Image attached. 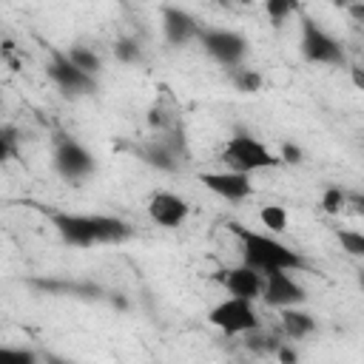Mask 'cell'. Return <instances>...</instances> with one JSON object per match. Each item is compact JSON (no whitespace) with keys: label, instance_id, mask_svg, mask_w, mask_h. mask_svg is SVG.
<instances>
[{"label":"cell","instance_id":"obj_1","mask_svg":"<svg viewBox=\"0 0 364 364\" xmlns=\"http://www.w3.org/2000/svg\"><path fill=\"white\" fill-rule=\"evenodd\" d=\"M233 233L239 236L242 242V264L267 276V273H276V270H299L304 267V259L290 250L287 245H282L279 239L267 236V233H256V230H247L245 225H230Z\"/></svg>","mask_w":364,"mask_h":364},{"label":"cell","instance_id":"obj_2","mask_svg":"<svg viewBox=\"0 0 364 364\" xmlns=\"http://www.w3.org/2000/svg\"><path fill=\"white\" fill-rule=\"evenodd\" d=\"M222 159L230 165V171L247 173V176H250L253 171H264V168L282 165L279 156H276L264 142H259L256 136H250V134H245V131H239V134H233V136L228 139V145H225V151H222Z\"/></svg>","mask_w":364,"mask_h":364},{"label":"cell","instance_id":"obj_3","mask_svg":"<svg viewBox=\"0 0 364 364\" xmlns=\"http://www.w3.org/2000/svg\"><path fill=\"white\" fill-rule=\"evenodd\" d=\"M208 321L216 330H222L225 336H247V333L259 330V313H256L253 301L233 299V296L213 304L208 310Z\"/></svg>","mask_w":364,"mask_h":364},{"label":"cell","instance_id":"obj_4","mask_svg":"<svg viewBox=\"0 0 364 364\" xmlns=\"http://www.w3.org/2000/svg\"><path fill=\"white\" fill-rule=\"evenodd\" d=\"M301 54L310 63L321 65H341L344 63V48L336 37H330L316 20L301 17Z\"/></svg>","mask_w":364,"mask_h":364},{"label":"cell","instance_id":"obj_5","mask_svg":"<svg viewBox=\"0 0 364 364\" xmlns=\"http://www.w3.org/2000/svg\"><path fill=\"white\" fill-rule=\"evenodd\" d=\"M199 40L205 51L228 68H236L247 54V40L230 28H199Z\"/></svg>","mask_w":364,"mask_h":364},{"label":"cell","instance_id":"obj_6","mask_svg":"<svg viewBox=\"0 0 364 364\" xmlns=\"http://www.w3.org/2000/svg\"><path fill=\"white\" fill-rule=\"evenodd\" d=\"M262 299L270 304V307H279V310H287V307H299L307 301V290L287 273V270H276V273H267L264 282H262Z\"/></svg>","mask_w":364,"mask_h":364},{"label":"cell","instance_id":"obj_7","mask_svg":"<svg viewBox=\"0 0 364 364\" xmlns=\"http://www.w3.org/2000/svg\"><path fill=\"white\" fill-rule=\"evenodd\" d=\"M48 77L57 82V88H60L65 97H85V94H94V91H97L94 77H88V74H82L80 68H74L65 54H54V57H51V63H48Z\"/></svg>","mask_w":364,"mask_h":364},{"label":"cell","instance_id":"obj_8","mask_svg":"<svg viewBox=\"0 0 364 364\" xmlns=\"http://www.w3.org/2000/svg\"><path fill=\"white\" fill-rule=\"evenodd\" d=\"M54 168L63 179L68 182H80L94 171V156L74 139H63L54 151Z\"/></svg>","mask_w":364,"mask_h":364},{"label":"cell","instance_id":"obj_9","mask_svg":"<svg viewBox=\"0 0 364 364\" xmlns=\"http://www.w3.org/2000/svg\"><path fill=\"white\" fill-rule=\"evenodd\" d=\"M51 222L63 242L74 247H91L97 245V225L94 213H51Z\"/></svg>","mask_w":364,"mask_h":364},{"label":"cell","instance_id":"obj_10","mask_svg":"<svg viewBox=\"0 0 364 364\" xmlns=\"http://www.w3.org/2000/svg\"><path fill=\"white\" fill-rule=\"evenodd\" d=\"M199 182L210 193H216V196H222L228 202H242V199H247L253 193L250 176L247 173H236V171H210V173H202Z\"/></svg>","mask_w":364,"mask_h":364},{"label":"cell","instance_id":"obj_11","mask_svg":"<svg viewBox=\"0 0 364 364\" xmlns=\"http://www.w3.org/2000/svg\"><path fill=\"white\" fill-rule=\"evenodd\" d=\"M148 216L159 228H179L188 219V202L171 191H159L148 202Z\"/></svg>","mask_w":364,"mask_h":364},{"label":"cell","instance_id":"obj_12","mask_svg":"<svg viewBox=\"0 0 364 364\" xmlns=\"http://www.w3.org/2000/svg\"><path fill=\"white\" fill-rule=\"evenodd\" d=\"M219 282H222V287H225L233 299L253 301V299L262 296V282H264V276L256 273V270H250V267H245V264H239V267L222 270V273H219Z\"/></svg>","mask_w":364,"mask_h":364},{"label":"cell","instance_id":"obj_13","mask_svg":"<svg viewBox=\"0 0 364 364\" xmlns=\"http://www.w3.org/2000/svg\"><path fill=\"white\" fill-rule=\"evenodd\" d=\"M162 31L171 46H185L191 37L199 34V23L193 20L191 11H185L179 6H165L162 9Z\"/></svg>","mask_w":364,"mask_h":364},{"label":"cell","instance_id":"obj_14","mask_svg":"<svg viewBox=\"0 0 364 364\" xmlns=\"http://www.w3.org/2000/svg\"><path fill=\"white\" fill-rule=\"evenodd\" d=\"M139 159H142L145 165H151V168H156V171H168V173L179 168V156H176L162 139H154V142L142 145V148H139Z\"/></svg>","mask_w":364,"mask_h":364},{"label":"cell","instance_id":"obj_15","mask_svg":"<svg viewBox=\"0 0 364 364\" xmlns=\"http://www.w3.org/2000/svg\"><path fill=\"white\" fill-rule=\"evenodd\" d=\"M94 225H97V245H119L131 236L128 222L117 219V216H105V213H94Z\"/></svg>","mask_w":364,"mask_h":364},{"label":"cell","instance_id":"obj_16","mask_svg":"<svg viewBox=\"0 0 364 364\" xmlns=\"http://www.w3.org/2000/svg\"><path fill=\"white\" fill-rule=\"evenodd\" d=\"M282 327L290 338H304L316 330V318L299 307H287V310H282Z\"/></svg>","mask_w":364,"mask_h":364},{"label":"cell","instance_id":"obj_17","mask_svg":"<svg viewBox=\"0 0 364 364\" xmlns=\"http://www.w3.org/2000/svg\"><path fill=\"white\" fill-rule=\"evenodd\" d=\"M65 57H68V63H71L74 68H80V71H82V74H88V77L100 74V68H102L100 54H97V51H91V48H85V46H71Z\"/></svg>","mask_w":364,"mask_h":364},{"label":"cell","instance_id":"obj_18","mask_svg":"<svg viewBox=\"0 0 364 364\" xmlns=\"http://www.w3.org/2000/svg\"><path fill=\"white\" fill-rule=\"evenodd\" d=\"M230 80H233L236 91H242V94H256L262 88V74L253 68H245V65L230 68Z\"/></svg>","mask_w":364,"mask_h":364},{"label":"cell","instance_id":"obj_19","mask_svg":"<svg viewBox=\"0 0 364 364\" xmlns=\"http://www.w3.org/2000/svg\"><path fill=\"white\" fill-rule=\"evenodd\" d=\"M259 219L270 233H284L287 230V210L282 205H264L259 210Z\"/></svg>","mask_w":364,"mask_h":364},{"label":"cell","instance_id":"obj_20","mask_svg":"<svg viewBox=\"0 0 364 364\" xmlns=\"http://www.w3.org/2000/svg\"><path fill=\"white\" fill-rule=\"evenodd\" d=\"M344 205H347V193H344L341 188H327V191L321 193V208H324V213L336 216V213L344 210Z\"/></svg>","mask_w":364,"mask_h":364},{"label":"cell","instance_id":"obj_21","mask_svg":"<svg viewBox=\"0 0 364 364\" xmlns=\"http://www.w3.org/2000/svg\"><path fill=\"white\" fill-rule=\"evenodd\" d=\"M338 242H341V250H347L350 256H364V233L358 230H338Z\"/></svg>","mask_w":364,"mask_h":364},{"label":"cell","instance_id":"obj_22","mask_svg":"<svg viewBox=\"0 0 364 364\" xmlns=\"http://www.w3.org/2000/svg\"><path fill=\"white\" fill-rule=\"evenodd\" d=\"M0 364H37V355L23 347H0Z\"/></svg>","mask_w":364,"mask_h":364},{"label":"cell","instance_id":"obj_23","mask_svg":"<svg viewBox=\"0 0 364 364\" xmlns=\"http://www.w3.org/2000/svg\"><path fill=\"white\" fill-rule=\"evenodd\" d=\"M114 54H117V60L119 63H136L139 60V46H136V40H119L117 46H114Z\"/></svg>","mask_w":364,"mask_h":364},{"label":"cell","instance_id":"obj_24","mask_svg":"<svg viewBox=\"0 0 364 364\" xmlns=\"http://www.w3.org/2000/svg\"><path fill=\"white\" fill-rule=\"evenodd\" d=\"M293 9H296V6H293V3H287V0H267V3H264V11H267V17H270L276 26H279V23H282Z\"/></svg>","mask_w":364,"mask_h":364},{"label":"cell","instance_id":"obj_25","mask_svg":"<svg viewBox=\"0 0 364 364\" xmlns=\"http://www.w3.org/2000/svg\"><path fill=\"white\" fill-rule=\"evenodd\" d=\"M276 156H279V162L296 165V162H301V148H299V145H293V142H282V151H279Z\"/></svg>","mask_w":364,"mask_h":364},{"label":"cell","instance_id":"obj_26","mask_svg":"<svg viewBox=\"0 0 364 364\" xmlns=\"http://www.w3.org/2000/svg\"><path fill=\"white\" fill-rule=\"evenodd\" d=\"M276 355H279V364H299V353L293 347H287V344H279Z\"/></svg>","mask_w":364,"mask_h":364},{"label":"cell","instance_id":"obj_27","mask_svg":"<svg viewBox=\"0 0 364 364\" xmlns=\"http://www.w3.org/2000/svg\"><path fill=\"white\" fill-rule=\"evenodd\" d=\"M43 361H46V364H77V361H71V358H65V355H57V353H46Z\"/></svg>","mask_w":364,"mask_h":364},{"label":"cell","instance_id":"obj_28","mask_svg":"<svg viewBox=\"0 0 364 364\" xmlns=\"http://www.w3.org/2000/svg\"><path fill=\"white\" fill-rule=\"evenodd\" d=\"M11 156V148H9V142L3 139V134H0V162H6Z\"/></svg>","mask_w":364,"mask_h":364},{"label":"cell","instance_id":"obj_29","mask_svg":"<svg viewBox=\"0 0 364 364\" xmlns=\"http://www.w3.org/2000/svg\"><path fill=\"white\" fill-rule=\"evenodd\" d=\"M353 82H355L358 88L364 85V77H361V71H358V68H353Z\"/></svg>","mask_w":364,"mask_h":364},{"label":"cell","instance_id":"obj_30","mask_svg":"<svg viewBox=\"0 0 364 364\" xmlns=\"http://www.w3.org/2000/svg\"><path fill=\"white\" fill-rule=\"evenodd\" d=\"M0 102H3V97H0Z\"/></svg>","mask_w":364,"mask_h":364}]
</instances>
